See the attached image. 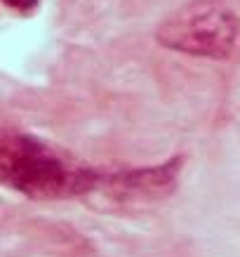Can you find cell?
Returning <instances> with one entry per match:
<instances>
[{
  "instance_id": "cell-3",
  "label": "cell",
  "mask_w": 240,
  "mask_h": 257,
  "mask_svg": "<svg viewBox=\"0 0 240 257\" xmlns=\"http://www.w3.org/2000/svg\"><path fill=\"white\" fill-rule=\"evenodd\" d=\"M181 156H174L172 161L146 170H134L127 175H116V177H101V184L118 189L123 196H163L174 189L181 170Z\"/></svg>"
},
{
  "instance_id": "cell-2",
  "label": "cell",
  "mask_w": 240,
  "mask_h": 257,
  "mask_svg": "<svg viewBox=\"0 0 240 257\" xmlns=\"http://www.w3.org/2000/svg\"><path fill=\"white\" fill-rule=\"evenodd\" d=\"M240 36V19L221 0H193L172 12L158 29L160 45L202 59H226Z\"/></svg>"
},
{
  "instance_id": "cell-1",
  "label": "cell",
  "mask_w": 240,
  "mask_h": 257,
  "mask_svg": "<svg viewBox=\"0 0 240 257\" xmlns=\"http://www.w3.org/2000/svg\"><path fill=\"white\" fill-rule=\"evenodd\" d=\"M0 182L31 198H69L97 189L101 175L36 137L0 133Z\"/></svg>"
},
{
  "instance_id": "cell-4",
  "label": "cell",
  "mask_w": 240,
  "mask_h": 257,
  "mask_svg": "<svg viewBox=\"0 0 240 257\" xmlns=\"http://www.w3.org/2000/svg\"><path fill=\"white\" fill-rule=\"evenodd\" d=\"M3 3H5L12 12H22V15L33 12V10L40 5V0H3Z\"/></svg>"
}]
</instances>
